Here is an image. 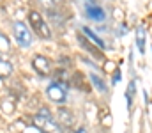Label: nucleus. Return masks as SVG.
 <instances>
[{
  "label": "nucleus",
  "mask_w": 152,
  "mask_h": 133,
  "mask_svg": "<svg viewBox=\"0 0 152 133\" xmlns=\"http://www.w3.org/2000/svg\"><path fill=\"white\" fill-rule=\"evenodd\" d=\"M87 16H88L90 20H96V21H103V20L106 18L104 11H103L101 7H96V5H88V7H87Z\"/></svg>",
  "instance_id": "6"
},
{
  "label": "nucleus",
  "mask_w": 152,
  "mask_h": 133,
  "mask_svg": "<svg viewBox=\"0 0 152 133\" xmlns=\"http://www.w3.org/2000/svg\"><path fill=\"white\" fill-rule=\"evenodd\" d=\"M134 82H131L129 84V87H127V103L131 105V99H133V96H134Z\"/></svg>",
  "instance_id": "12"
},
{
  "label": "nucleus",
  "mask_w": 152,
  "mask_h": 133,
  "mask_svg": "<svg viewBox=\"0 0 152 133\" xmlns=\"http://www.w3.org/2000/svg\"><path fill=\"white\" fill-rule=\"evenodd\" d=\"M34 126L39 128L42 133H64V130L51 119V115H36L34 117Z\"/></svg>",
  "instance_id": "2"
},
{
  "label": "nucleus",
  "mask_w": 152,
  "mask_h": 133,
  "mask_svg": "<svg viewBox=\"0 0 152 133\" xmlns=\"http://www.w3.org/2000/svg\"><path fill=\"white\" fill-rule=\"evenodd\" d=\"M46 94H48V98H50L51 101H55V103H64V101L67 99V90L62 87L60 84H50L48 89H46Z\"/></svg>",
  "instance_id": "4"
},
{
  "label": "nucleus",
  "mask_w": 152,
  "mask_h": 133,
  "mask_svg": "<svg viewBox=\"0 0 152 133\" xmlns=\"http://www.w3.org/2000/svg\"><path fill=\"white\" fill-rule=\"evenodd\" d=\"M136 44H138V50L143 53L145 51V29H143V25H138V29H136Z\"/></svg>",
  "instance_id": "8"
},
{
  "label": "nucleus",
  "mask_w": 152,
  "mask_h": 133,
  "mask_svg": "<svg viewBox=\"0 0 152 133\" xmlns=\"http://www.w3.org/2000/svg\"><path fill=\"white\" fill-rule=\"evenodd\" d=\"M83 34H85V36H87V37H88L92 43L97 44L99 48H106V43H104V41H103V39H101V37H99L96 32H94V30H90L88 27H83Z\"/></svg>",
  "instance_id": "7"
},
{
  "label": "nucleus",
  "mask_w": 152,
  "mask_h": 133,
  "mask_svg": "<svg viewBox=\"0 0 152 133\" xmlns=\"http://www.w3.org/2000/svg\"><path fill=\"white\" fill-rule=\"evenodd\" d=\"M120 78H122L120 69H117V71L113 73V76H112V84H118V82H120Z\"/></svg>",
  "instance_id": "14"
},
{
  "label": "nucleus",
  "mask_w": 152,
  "mask_h": 133,
  "mask_svg": "<svg viewBox=\"0 0 152 133\" xmlns=\"http://www.w3.org/2000/svg\"><path fill=\"white\" fill-rule=\"evenodd\" d=\"M90 80H92V84L99 89L101 92H106V90H108V89H106V85H104V82H103L97 75H90Z\"/></svg>",
  "instance_id": "10"
},
{
  "label": "nucleus",
  "mask_w": 152,
  "mask_h": 133,
  "mask_svg": "<svg viewBox=\"0 0 152 133\" xmlns=\"http://www.w3.org/2000/svg\"><path fill=\"white\" fill-rule=\"evenodd\" d=\"M12 34H14L16 43L20 44V46H23V48L32 43V34H30V30L27 29V25L21 23V21H16V23L12 25Z\"/></svg>",
  "instance_id": "3"
},
{
  "label": "nucleus",
  "mask_w": 152,
  "mask_h": 133,
  "mask_svg": "<svg viewBox=\"0 0 152 133\" xmlns=\"http://www.w3.org/2000/svg\"><path fill=\"white\" fill-rule=\"evenodd\" d=\"M11 73H12V66H11V62L0 59V78H7V76H11Z\"/></svg>",
  "instance_id": "9"
},
{
  "label": "nucleus",
  "mask_w": 152,
  "mask_h": 133,
  "mask_svg": "<svg viewBox=\"0 0 152 133\" xmlns=\"http://www.w3.org/2000/svg\"><path fill=\"white\" fill-rule=\"evenodd\" d=\"M32 66H34V69L37 71L39 75H48L50 73V60L46 59V57H42V55H36L34 57V60H32Z\"/></svg>",
  "instance_id": "5"
},
{
  "label": "nucleus",
  "mask_w": 152,
  "mask_h": 133,
  "mask_svg": "<svg viewBox=\"0 0 152 133\" xmlns=\"http://www.w3.org/2000/svg\"><path fill=\"white\" fill-rule=\"evenodd\" d=\"M28 20H30V23H32V27H34V32L37 34L39 37H42V39H51V30H50L48 23L42 20V16L39 14L37 11H30Z\"/></svg>",
  "instance_id": "1"
},
{
  "label": "nucleus",
  "mask_w": 152,
  "mask_h": 133,
  "mask_svg": "<svg viewBox=\"0 0 152 133\" xmlns=\"http://www.w3.org/2000/svg\"><path fill=\"white\" fill-rule=\"evenodd\" d=\"M75 133H88V132H87V130H85V128H78V130H76Z\"/></svg>",
  "instance_id": "15"
},
{
  "label": "nucleus",
  "mask_w": 152,
  "mask_h": 133,
  "mask_svg": "<svg viewBox=\"0 0 152 133\" xmlns=\"http://www.w3.org/2000/svg\"><path fill=\"white\" fill-rule=\"evenodd\" d=\"M58 115H60V119H66L67 123H71V115H69V112H67V110H60V112H58Z\"/></svg>",
  "instance_id": "13"
},
{
  "label": "nucleus",
  "mask_w": 152,
  "mask_h": 133,
  "mask_svg": "<svg viewBox=\"0 0 152 133\" xmlns=\"http://www.w3.org/2000/svg\"><path fill=\"white\" fill-rule=\"evenodd\" d=\"M5 51H9V41L4 34H0V53H5Z\"/></svg>",
  "instance_id": "11"
}]
</instances>
